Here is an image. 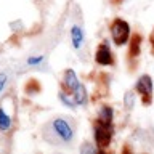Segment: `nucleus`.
<instances>
[{
  "label": "nucleus",
  "mask_w": 154,
  "mask_h": 154,
  "mask_svg": "<svg viewBox=\"0 0 154 154\" xmlns=\"http://www.w3.org/2000/svg\"><path fill=\"white\" fill-rule=\"evenodd\" d=\"M111 35H112V40L116 45H125L130 38V26L127 21L124 19H114L112 24H111Z\"/></svg>",
  "instance_id": "nucleus-2"
},
{
  "label": "nucleus",
  "mask_w": 154,
  "mask_h": 154,
  "mask_svg": "<svg viewBox=\"0 0 154 154\" xmlns=\"http://www.w3.org/2000/svg\"><path fill=\"white\" fill-rule=\"evenodd\" d=\"M60 100H61V101H63V103H64L66 106H69L71 109H72V108H74V106H75L74 103H71V101H69V100L66 98V96H64V93H60Z\"/></svg>",
  "instance_id": "nucleus-16"
},
{
  "label": "nucleus",
  "mask_w": 154,
  "mask_h": 154,
  "mask_svg": "<svg viewBox=\"0 0 154 154\" xmlns=\"http://www.w3.org/2000/svg\"><path fill=\"white\" fill-rule=\"evenodd\" d=\"M71 38H72V47L75 50H80L84 45V31L79 26H72L71 29Z\"/></svg>",
  "instance_id": "nucleus-6"
},
{
  "label": "nucleus",
  "mask_w": 154,
  "mask_h": 154,
  "mask_svg": "<svg viewBox=\"0 0 154 154\" xmlns=\"http://www.w3.org/2000/svg\"><path fill=\"white\" fill-rule=\"evenodd\" d=\"M64 85H66L67 91H74L75 87L79 85V80H77V77H75V72L72 69H67L64 72Z\"/></svg>",
  "instance_id": "nucleus-7"
},
{
  "label": "nucleus",
  "mask_w": 154,
  "mask_h": 154,
  "mask_svg": "<svg viewBox=\"0 0 154 154\" xmlns=\"http://www.w3.org/2000/svg\"><path fill=\"white\" fill-rule=\"evenodd\" d=\"M95 61L101 66H111L114 60H112V53H111V48L108 45V42H103L98 47L96 55H95Z\"/></svg>",
  "instance_id": "nucleus-5"
},
{
  "label": "nucleus",
  "mask_w": 154,
  "mask_h": 154,
  "mask_svg": "<svg viewBox=\"0 0 154 154\" xmlns=\"http://www.w3.org/2000/svg\"><path fill=\"white\" fill-rule=\"evenodd\" d=\"M112 109L109 108V106H103V108L100 109V112H98V116H100V120L101 122H104V124H111L112 122Z\"/></svg>",
  "instance_id": "nucleus-10"
},
{
  "label": "nucleus",
  "mask_w": 154,
  "mask_h": 154,
  "mask_svg": "<svg viewBox=\"0 0 154 154\" xmlns=\"http://www.w3.org/2000/svg\"><path fill=\"white\" fill-rule=\"evenodd\" d=\"M72 93H74V103L75 104H85L87 103V91H85V88H84L82 84L77 85Z\"/></svg>",
  "instance_id": "nucleus-8"
},
{
  "label": "nucleus",
  "mask_w": 154,
  "mask_h": 154,
  "mask_svg": "<svg viewBox=\"0 0 154 154\" xmlns=\"http://www.w3.org/2000/svg\"><path fill=\"white\" fill-rule=\"evenodd\" d=\"M125 108H127V109L133 108V93H127V95H125Z\"/></svg>",
  "instance_id": "nucleus-14"
},
{
  "label": "nucleus",
  "mask_w": 154,
  "mask_h": 154,
  "mask_svg": "<svg viewBox=\"0 0 154 154\" xmlns=\"http://www.w3.org/2000/svg\"><path fill=\"white\" fill-rule=\"evenodd\" d=\"M137 91L140 95H141V98H143V103L144 104H149L151 103V96H152V80H151V77L149 75H141L140 77V80L137 82Z\"/></svg>",
  "instance_id": "nucleus-4"
},
{
  "label": "nucleus",
  "mask_w": 154,
  "mask_h": 154,
  "mask_svg": "<svg viewBox=\"0 0 154 154\" xmlns=\"http://www.w3.org/2000/svg\"><path fill=\"white\" fill-rule=\"evenodd\" d=\"M38 90H40V85H38L35 80H31V82L26 84V91L27 93H35V91H38Z\"/></svg>",
  "instance_id": "nucleus-12"
},
{
  "label": "nucleus",
  "mask_w": 154,
  "mask_h": 154,
  "mask_svg": "<svg viewBox=\"0 0 154 154\" xmlns=\"http://www.w3.org/2000/svg\"><path fill=\"white\" fill-rule=\"evenodd\" d=\"M151 45H152V50H154V31L151 34Z\"/></svg>",
  "instance_id": "nucleus-18"
},
{
  "label": "nucleus",
  "mask_w": 154,
  "mask_h": 154,
  "mask_svg": "<svg viewBox=\"0 0 154 154\" xmlns=\"http://www.w3.org/2000/svg\"><path fill=\"white\" fill-rule=\"evenodd\" d=\"M43 61V56H31V58H27V64H31V66H37V64H40V63Z\"/></svg>",
  "instance_id": "nucleus-13"
},
{
  "label": "nucleus",
  "mask_w": 154,
  "mask_h": 154,
  "mask_svg": "<svg viewBox=\"0 0 154 154\" xmlns=\"http://www.w3.org/2000/svg\"><path fill=\"white\" fill-rule=\"evenodd\" d=\"M93 133H95V141L98 144L100 149H104L108 144L111 143V138H112V128H111V124H104L98 119L93 125Z\"/></svg>",
  "instance_id": "nucleus-3"
},
{
  "label": "nucleus",
  "mask_w": 154,
  "mask_h": 154,
  "mask_svg": "<svg viewBox=\"0 0 154 154\" xmlns=\"http://www.w3.org/2000/svg\"><path fill=\"white\" fill-rule=\"evenodd\" d=\"M140 43H141V37H140L138 34H135V35L130 38V55L132 56H137L140 53Z\"/></svg>",
  "instance_id": "nucleus-11"
},
{
  "label": "nucleus",
  "mask_w": 154,
  "mask_h": 154,
  "mask_svg": "<svg viewBox=\"0 0 154 154\" xmlns=\"http://www.w3.org/2000/svg\"><path fill=\"white\" fill-rule=\"evenodd\" d=\"M87 151H90V152H95V148H93V146H90V144H88V143H85V144H84V146H82V152H84V154H85Z\"/></svg>",
  "instance_id": "nucleus-17"
},
{
  "label": "nucleus",
  "mask_w": 154,
  "mask_h": 154,
  "mask_svg": "<svg viewBox=\"0 0 154 154\" xmlns=\"http://www.w3.org/2000/svg\"><path fill=\"white\" fill-rule=\"evenodd\" d=\"M10 127H11V119L5 112V109L0 106V132H7Z\"/></svg>",
  "instance_id": "nucleus-9"
},
{
  "label": "nucleus",
  "mask_w": 154,
  "mask_h": 154,
  "mask_svg": "<svg viewBox=\"0 0 154 154\" xmlns=\"http://www.w3.org/2000/svg\"><path fill=\"white\" fill-rule=\"evenodd\" d=\"M7 80H8V77H7V75H5V74H0V93L3 91L5 85H7Z\"/></svg>",
  "instance_id": "nucleus-15"
},
{
  "label": "nucleus",
  "mask_w": 154,
  "mask_h": 154,
  "mask_svg": "<svg viewBox=\"0 0 154 154\" xmlns=\"http://www.w3.org/2000/svg\"><path fill=\"white\" fill-rule=\"evenodd\" d=\"M42 135L48 143L66 144V143H71L72 138H74V128H72L69 120L55 119V120H51L50 124H47L45 127H43Z\"/></svg>",
  "instance_id": "nucleus-1"
}]
</instances>
